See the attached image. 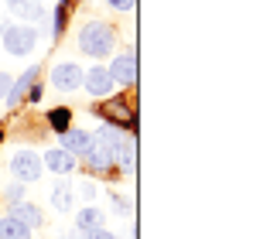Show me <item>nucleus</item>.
I'll list each match as a JSON object with an SVG mask.
<instances>
[{"mask_svg": "<svg viewBox=\"0 0 253 239\" xmlns=\"http://www.w3.org/2000/svg\"><path fill=\"white\" fill-rule=\"evenodd\" d=\"M113 44H117V31L110 24H103V21H92V24H85L83 31H79V48H83L85 55H92V58L110 55Z\"/></svg>", "mask_w": 253, "mask_h": 239, "instance_id": "1", "label": "nucleus"}, {"mask_svg": "<svg viewBox=\"0 0 253 239\" xmlns=\"http://www.w3.org/2000/svg\"><path fill=\"white\" fill-rule=\"evenodd\" d=\"M10 174H14L21 185L38 181V178H42V158H38L35 151H17V154L10 158Z\"/></svg>", "mask_w": 253, "mask_h": 239, "instance_id": "2", "label": "nucleus"}, {"mask_svg": "<svg viewBox=\"0 0 253 239\" xmlns=\"http://www.w3.org/2000/svg\"><path fill=\"white\" fill-rule=\"evenodd\" d=\"M35 41H38V31L35 28H28V24H17V28H3V44H7V51L10 55H28L31 48H35Z\"/></svg>", "mask_w": 253, "mask_h": 239, "instance_id": "3", "label": "nucleus"}, {"mask_svg": "<svg viewBox=\"0 0 253 239\" xmlns=\"http://www.w3.org/2000/svg\"><path fill=\"white\" fill-rule=\"evenodd\" d=\"M51 82H55V89L72 92V89H79V85H83V69H79L76 62H62V65H55V69H51Z\"/></svg>", "mask_w": 253, "mask_h": 239, "instance_id": "4", "label": "nucleus"}, {"mask_svg": "<svg viewBox=\"0 0 253 239\" xmlns=\"http://www.w3.org/2000/svg\"><path fill=\"white\" fill-rule=\"evenodd\" d=\"M106 72H110V79L120 82V85H133L137 82V58H133V51L117 55L113 58V69H106Z\"/></svg>", "mask_w": 253, "mask_h": 239, "instance_id": "5", "label": "nucleus"}, {"mask_svg": "<svg viewBox=\"0 0 253 239\" xmlns=\"http://www.w3.org/2000/svg\"><path fill=\"white\" fill-rule=\"evenodd\" d=\"M83 85L89 89V96H110L113 92V79H110V72L103 69V65H96V69H89V72H83Z\"/></svg>", "mask_w": 253, "mask_h": 239, "instance_id": "6", "label": "nucleus"}, {"mask_svg": "<svg viewBox=\"0 0 253 239\" xmlns=\"http://www.w3.org/2000/svg\"><path fill=\"white\" fill-rule=\"evenodd\" d=\"M85 167H89L92 174H106L110 167H117V158H113V151H106L103 144L92 140V147H89V154H85Z\"/></svg>", "mask_w": 253, "mask_h": 239, "instance_id": "7", "label": "nucleus"}, {"mask_svg": "<svg viewBox=\"0 0 253 239\" xmlns=\"http://www.w3.org/2000/svg\"><path fill=\"white\" fill-rule=\"evenodd\" d=\"M62 144H65V147H62L65 154L85 158V154H89V147H92V137H89L85 130H65V133H62Z\"/></svg>", "mask_w": 253, "mask_h": 239, "instance_id": "8", "label": "nucleus"}, {"mask_svg": "<svg viewBox=\"0 0 253 239\" xmlns=\"http://www.w3.org/2000/svg\"><path fill=\"white\" fill-rule=\"evenodd\" d=\"M7 7H10V14L21 17V21H42L44 17L42 0H7Z\"/></svg>", "mask_w": 253, "mask_h": 239, "instance_id": "9", "label": "nucleus"}, {"mask_svg": "<svg viewBox=\"0 0 253 239\" xmlns=\"http://www.w3.org/2000/svg\"><path fill=\"white\" fill-rule=\"evenodd\" d=\"M14 219H17V222H24L28 229H38V226H44L42 208H38V205H31V201H17V205H14Z\"/></svg>", "mask_w": 253, "mask_h": 239, "instance_id": "10", "label": "nucleus"}, {"mask_svg": "<svg viewBox=\"0 0 253 239\" xmlns=\"http://www.w3.org/2000/svg\"><path fill=\"white\" fill-rule=\"evenodd\" d=\"M76 229L85 233V236H89V233H96V229H103V212H99V208H92V205L83 208V212L76 215Z\"/></svg>", "mask_w": 253, "mask_h": 239, "instance_id": "11", "label": "nucleus"}, {"mask_svg": "<svg viewBox=\"0 0 253 239\" xmlns=\"http://www.w3.org/2000/svg\"><path fill=\"white\" fill-rule=\"evenodd\" d=\"M42 164H48V171H55V174H69V171L76 167V158L65 154V151H48Z\"/></svg>", "mask_w": 253, "mask_h": 239, "instance_id": "12", "label": "nucleus"}, {"mask_svg": "<svg viewBox=\"0 0 253 239\" xmlns=\"http://www.w3.org/2000/svg\"><path fill=\"white\" fill-rule=\"evenodd\" d=\"M99 117L113 120V123H124V126H130V123H133V113L126 110V103H124V99H113V103H106V106L99 110Z\"/></svg>", "mask_w": 253, "mask_h": 239, "instance_id": "13", "label": "nucleus"}, {"mask_svg": "<svg viewBox=\"0 0 253 239\" xmlns=\"http://www.w3.org/2000/svg\"><path fill=\"white\" fill-rule=\"evenodd\" d=\"M0 239H31V229L24 222H17L14 215H3L0 219Z\"/></svg>", "mask_w": 253, "mask_h": 239, "instance_id": "14", "label": "nucleus"}, {"mask_svg": "<svg viewBox=\"0 0 253 239\" xmlns=\"http://www.w3.org/2000/svg\"><path fill=\"white\" fill-rule=\"evenodd\" d=\"M35 79H38V69H28V72H24L21 79L10 85V92H7V103H10V106H17V103H21V96L28 92V85H31Z\"/></svg>", "mask_w": 253, "mask_h": 239, "instance_id": "15", "label": "nucleus"}, {"mask_svg": "<svg viewBox=\"0 0 253 239\" xmlns=\"http://www.w3.org/2000/svg\"><path fill=\"white\" fill-rule=\"evenodd\" d=\"M51 205H55L58 212H69V208H72V185H69V181H58V185L51 188Z\"/></svg>", "mask_w": 253, "mask_h": 239, "instance_id": "16", "label": "nucleus"}, {"mask_svg": "<svg viewBox=\"0 0 253 239\" xmlns=\"http://www.w3.org/2000/svg\"><path fill=\"white\" fill-rule=\"evenodd\" d=\"M48 123H51L58 133H65V126H69V110H65V106H62V110H51V113H48Z\"/></svg>", "mask_w": 253, "mask_h": 239, "instance_id": "17", "label": "nucleus"}, {"mask_svg": "<svg viewBox=\"0 0 253 239\" xmlns=\"http://www.w3.org/2000/svg\"><path fill=\"white\" fill-rule=\"evenodd\" d=\"M7 199L14 201V205H17V201H24V185H10V188H7Z\"/></svg>", "mask_w": 253, "mask_h": 239, "instance_id": "18", "label": "nucleus"}, {"mask_svg": "<svg viewBox=\"0 0 253 239\" xmlns=\"http://www.w3.org/2000/svg\"><path fill=\"white\" fill-rule=\"evenodd\" d=\"M10 85H14V79H10L7 72H0V99H7V92H10Z\"/></svg>", "mask_w": 253, "mask_h": 239, "instance_id": "19", "label": "nucleus"}, {"mask_svg": "<svg viewBox=\"0 0 253 239\" xmlns=\"http://www.w3.org/2000/svg\"><path fill=\"white\" fill-rule=\"evenodd\" d=\"M79 192H83V199H85V201L96 199V185H92V181H83V185H79Z\"/></svg>", "mask_w": 253, "mask_h": 239, "instance_id": "20", "label": "nucleus"}, {"mask_svg": "<svg viewBox=\"0 0 253 239\" xmlns=\"http://www.w3.org/2000/svg\"><path fill=\"white\" fill-rule=\"evenodd\" d=\"M113 205H117V212H124V215L130 212V205L124 201V195H113Z\"/></svg>", "mask_w": 253, "mask_h": 239, "instance_id": "21", "label": "nucleus"}, {"mask_svg": "<svg viewBox=\"0 0 253 239\" xmlns=\"http://www.w3.org/2000/svg\"><path fill=\"white\" fill-rule=\"evenodd\" d=\"M85 239H117L113 233H106V229H96V233H89Z\"/></svg>", "mask_w": 253, "mask_h": 239, "instance_id": "22", "label": "nucleus"}, {"mask_svg": "<svg viewBox=\"0 0 253 239\" xmlns=\"http://www.w3.org/2000/svg\"><path fill=\"white\" fill-rule=\"evenodd\" d=\"M110 3H113L117 10H130V7H133V0H110Z\"/></svg>", "mask_w": 253, "mask_h": 239, "instance_id": "23", "label": "nucleus"}]
</instances>
